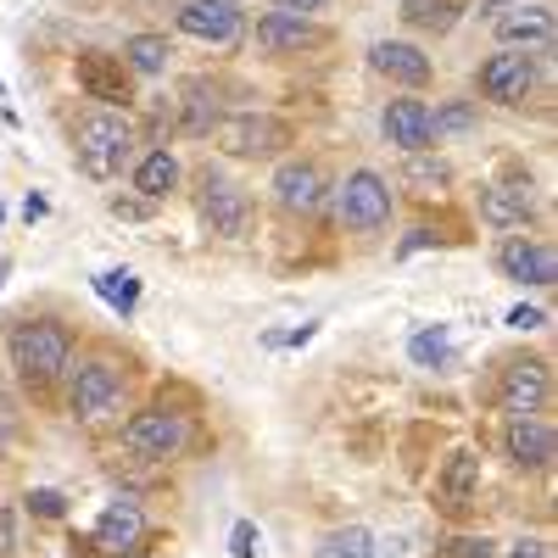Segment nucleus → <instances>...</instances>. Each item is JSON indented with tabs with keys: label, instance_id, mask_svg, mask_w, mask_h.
<instances>
[{
	"label": "nucleus",
	"instance_id": "8",
	"mask_svg": "<svg viewBox=\"0 0 558 558\" xmlns=\"http://www.w3.org/2000/svg\"><path fill=\"white\" fill-rule=\"evenodd\" d=\"M173 23H179V34H191L202 45H241V34H246L241 0H184Z\"/></svg>",
	"mask_w": 558,
	"mask_h": 558
},
{
	"label": "nucleus",
	"instance_id": "34",
	"mask_svg": "<svg viewBox=\"0 0 558 558\" xmlns=\"http://www.w3.org/2000/svg\"><path fill=\"white\" fill-rule=\"evenodd\" d=\"M151 207H157V202H146V196H140V202H134V196H112V213H118V218H151Z\"/></svg>",
	"mask_w": 558,
	"mask_h": 558
},
{
	"label": "nucleus",
	"instance_id": "21",
	"mask_svg": "<svg viewBox=\"0 0 558 558\" xmlns=\"http://www.w3.org/2000/svg\"><path fill=\"white\" fill-rule=\"evenodd\" d=\"M475 492H481V452H452L447 463H441V481H436V497H441V508H470L475 502Z\"/></svg>",
	"mask_w": 558,
	"mask_h": 558
},
{
	"label": "nucleus",
	"instance_id": "13",
	"mask_svg": "<svg viewBox=\"0 0 558 558\" xmlns=\"http://www.w3.org/2000/svg\"><path fill=\"white\" fill-rule=\"evenodd\" d=\"M380 129H386V140H391V146H397V151H408V157L430 151V140H436L430 107L418 101V96H397V101H386V112H380Z\"/></svg>",
	"mask_w": 558,
	"mask_h": 558
},
{
	"label": "nucleus",
	"instance_id": "26",
	"mask_svg": "<svg viewBox=\"0 0 558 558\" xmlns=\"http://www.w3.org/2000/svg\"><path fill=\"white\" fill-rule=\"evenodd\" d=\"M318 558H375V536H368L363 525H347L336 536H324Z\"/></svg>",
	"mask_w": 558,
	"mask_h": 558
},
{
	"label": "nucleus",
	"instance_id": "10",
	"mask_svg": "<svg viewBox=\"0 0 558 558\" xmlns=\"http://www.w3.org/2000/svg\"><path fill=\"white\" fill-rule=\"evenodd\" d=\"M536 89V57L525 51H497L481 62V96L497 101V107H520Z\"/></svg>",
	"mask_w": 558,
	"mask_h": 558
},
{
	"label": "nucleus",
	"instance_id": "15",
	"mask_svg": "<svg viewBox=\"0 0 558 558\" xmlns=\"http://www.w3.org/2000/svg\"><path fill=\"white\" fill-rule=\"evenodd\" d=\"M368 68H375L380 78H391V84H402V89H425L430 84V57L418 51V45H408V39H380V45H368Z\"/></svg>",
	"mask_w": 558,
	"mask_h": 558
},
{
	"label": "nucleus",
	"instance_id": "7",
	"mask_svg": "<svg viewBox=\"0 0 558 558\" xmlns=\"http://www.w3.org/2000/svg\"><path fill=\"white\" fill-rule=\"evenodd\" d=\"M547 391H553V380H547V363L542 357H508L502 368H497V408L502 413H542L547 408Z\"/></svg>",
	"mask_w": 558,
	"mask_h": 558
},
{
	"label": "nucleus",
	"instance_id": "14",
	"mask_svg": "<svg viewBox=\"0 0 558 558\" xmlns=\"http://www.w3.org/2000/svg\"><path fill=\"white\" fill-rule=\"evenodd\" d=\"M497 268L508 279H520V286H553L558 279V257L547 241H531V235H508L497 246Z\"/></svg>",
	"mask_w": 558,
	"mask_h": 558
},
{
	"label": "nucleus",
	"instance_id": "18",
	"mask_svg": "<svg viewBox=\"0 0 558 558\" xmlns=\"http://www.w3.org/2000/svg\"><path fill=\"white\" fill-rule=\"evenodd\" d=\"M481 218L492 223V229H520V223H531L536 218V191L531 184H486L481 191Z\"/></svg>",
	"mask_w": 558,
	"mask_h": 558
},
{
	"label": "nucleus",
	"instance_id": "17",
	"mask_svg": "<svg viewBox=\"0 0 558 558\" xmlns=\"http://www.w3.org/2000/svg\"><path fill=\"white\" fill-rule=\"evenodd\" d=\"M257 45L274 51V57H291V51H313V45H324V28L313 17L268 12V17H257Z\"/></svg>",
	"mask_w": 558,
	"mask_h": 558
},
{
	"label": "nucleus",
	"instance_id": "37",
	"mask_svg": "<svg viewBox=\"0 0 558 558\" xmlns=\"http://www.w3.org/2000/svg\"><path fill=\"white\" fill-rule=\"evenodd\" d=\"M252 553H257V525L241 520V525H235V558H252Z\"/></svg>",
	"mask_w": 558,
	"mask_h": 558
},
{
	"label": "nucleus",
	"instance_id": "3",
	"mask_svg": "<svg viewBox=\"0 0 558 558\" xmlns=\"http://www.w3.org/2000/svg\"><path fill=\"white\" fill-rule=\"evenodd\" d=\"M184 436H191V425H184V413H173V408H140L129 425H123V447H129L140 463H168V458H179Z\"/></svg>",
	"mask_w": 558,
	"mask_h": 558
},
{
	"label": "nucleus",
	"instance_id": "11",
	"mask_svg": "<svg viewBox=\"0 0 558 558\" xmlns=\"http://www.w3.org/2000/svg\"><path fill=\"white\" fill-rule=\"evenodd\" d=\"M202 223L213 229V235H223V241H241L252 229V196L241 191V184L207 173L202 179Z\"/></svg>",
	"mask_w": 558,
	"mask_h": 558
},
{
	"label": "nucleus",
	"instance_id": "9",
	"mask_svg": "<svg viewBox=\"0 0 558 558\" xmlns=\"http://www.w3.org/2000/svg\"><path fill=\"white\" fill-rule=\"evenodd\" d=\"M324 196H330V179H324L318 162L291 157V162L274 168V202L286 207L291 218H313V213L324 207Z\"/></svg>",
	"mask_w": 558,
	"mask_h": 558
},
{
	"label": "nucleus",
	"instance_id": "25",
	"mask_svg": "<svg viewBox=\"0 0 558 558\" xmlns=\"http://www.w3.org/2000/svg\"><path fill=\"white\" fill-rule=\"evenodd\" d=\"M213 123H218V101L207 96V84H191V89H184V118H179V129H184V134H213Z\"/></svg>",
	"mask_w": 558,
	"mask_h": 558
},
{
	"label": "nucleus",
	"instance_id": "30",
	"mask_svg": "<svg viewBox=\"0 0 558 558\" xmlns=\"http://www.w3.org/2000/svg\"><path fill=\"white\" fill-rule=\"evenodd\" d=\"M23 508H28V514H39V520H62L68 514V497L62 492H28Z\"/></svg>",
	"mask_w": 558,
	"mask_h": 558
},
{
	"label": "nucleus",
	"instance_id": "32",
	"mask_svg": "<svg viewBox=\"0 0 558 558\" xmlns=\"http://www.w3.org/2000/svg\"><path fill=\"white\" fill-rule=\"evenodd\" d=\"M23 536H17V508H0V558H17Z\"/></svg>",
	"mask_w": 558,
	"mask_h": 558
},
{
	"label": "nucleus",
	"instance_id": "24",
	"mask_svg": "<svg viewBox=\"0 0 558 558\" xmlns=\"http://www.w3.org/2000/svg\"><path fill=\"white\" fill-rule=\"evenodd\" d=\"M458 17H463V0H408L402 7V23L418 34H452Z\"/></svg>",
	"mask_w": 558,
	"mask_h": 558
},
{
	"label": "nucleus",
	"instance_id": "22",
	"mask_svg": "<svg viewBox=\"0 0 558 558\" xmlns=\"http://www.w3.org/2000/svg\"><path fill=\"white\" fill-rule=\"evenodd\" d=\"M134 191L146 196V202H162V196H173V191H179V157H173L168 146L146 151V157H140V168H134Z\"/></svg>",
	"mask_w": 558,
	"mask_h": 558
},
{
	"label": "nucleus",
	"instance_id": "6",
	"mask_svg": "<svg viewBox=\"0 0 558 558\" xmlns=\"http://www.w3.org/2000/svg\"><path fill=\"white\" fill-rule=\"evenodd\" d=\"M341 223L357 229V235H375V229L391 223V184L375 168H357L341 184Z\"/></svg>",
	"mask_w": 558,
	"mask_h": 558
},
{
	"label": "nucleus",
	"instance_id": "16",
	"mask_svg": "<svg viewBox=\"0 0 558 558\" xmlns=\"http://www.w3.org/2000/svg\"><path fill=\"white\" fill-rule=\"evenodd\" d=\"M502 447L514 458V470H547L553 463V425L542 413H520V418H508Z\"/></svg>",
	"mask_w": 558,
	"mask_h": 558
},
{
	"label": "nucleus",
	"instance_id": "40",
	"mask_svg": "<svg viewBox=\"0 0 558 558\" xmlns=\"http://www.w3.org/2000/svg\"><path fill=\"white\" fill-rule=\"evenodd\" d=\"M497 7H502V0H486V7H481V12H497Z\"/></svg>",
	"mask_w": 558,
	"mask_h": 558
},
{
	"label": "nucleus",
	"instance_id": "19",
	"mask_svg": "<svg viewBox=\"0 0 558 558\" xmlns=\"http://www.w3.org/2000/svg\"><path fill=\"white\" fill-rule=\"evenodd\" d=\"M497 39L502 51H542V45H553V12L547 7H514L497 17Z\"/></svg>",
	"mask_w": 558,
	"mask_h": 558
},
{
	"label": "nucleus",
	"instance_id": "29",
	"mask_svg": "<svg viewBox=\"0 0 558 558\" xmlns=\"http://www.w3.org/2000/svg\"><path fill=\"white\" fill-rule=\"evenodd\" d=\"M430 123H436V134H458V129H475V107H470V101H452V107L430 112Z\"/></svg>",
	"mask_w": 558,
	"mask_h": 558
},
{
	"label": "nucleus",
	"instance_id": "35",
	"mask_svg": "<svg viewBox=\"0 0 558 558\" xmlns=\"http://www.w3.org/2000/svg\"><path fill=\"white\" fill-rule=\"evenodd\" d=\"M324 7H330V0H274V12H291V17H313Z\"/></svg>",
	"mask_w": 558,
	"mask_h": 558
},
{
	"label": "nucleus",
	"instance_id": "20",
	"mask_svg": "<svg viewBox=\"0 0 558 558\" xmlns=\"http://www.w3.org/2000/svg\"><path fill=\"white\" fill-rule=\"evenodd\" d=\"M78 89H89L96 101H129V68L123 57H107V51H84L78 57Z\"/></svg>",
	"mask_w": 558,
	"mask_h": 558
},
{
	"label": "nucleus",
	"instance_id": "31",
	"mask_svg": "<svg viewBox=\"0 0 558 558\" xmlns=\"http://www.w3.org/2000/svg\"><path fill=\"white\" fill-rule=\"evenodd\" d=\"M17 436H23V413H17V402L7 391H0V452H7Z\"/></svg>",
	"mask_w": 558,
	"mask_h": 558
},
{
	"label": "nucleus",
	"instance_id": "39",
	"mask_svg": "<svg viewBox=\"0 0 558 558\" xmlns=\"http://www.w3.org/2000/svg\"><path fill=\"white\" fill-rule=\"evenodd\" d=\"M23 218H28V223L45 218V196H28V202H23Z\"/></svg>",
	"mask_w": 558,
	"mask_h": 558
},
{
	"label": "nucleus",
	"instance_id": "38",
	"mask_svg": "<svg viewBox=\"0 0 558 558\" xmlns=\"http://www.w3.org/2000/svg\"><path fill=\"white\" fill-rule=\"evenodd\" d=\"M508 558H547V542H514Z\"/></svg>",
	"mask_w": 558,
	"mask_h": 558
},
{
	"label": "nucleus",
	"instance_id": "36",
	"mask_svg": "<svg viewBox=\"0 0 558 558\" xmlns=\"http://www.w3.org/2000/svg\"><path fill=\"white\" fill-rule=\"evenodd\" d=\"M508 324H514V330H542L547 313L542 307H514V313H508Z\"/></svg>",
	"mask_w": 558,
	"mask_h": 558
},
{
	"label": "nucleus",
	"instance_id": "12",
	"mask_svg": "<svg viewBox=\"0 0 558 558\" xmlns=\"http://www.w3.org/2000/svg\"><path fill=\"white\" fill-rule=\"evenodd\" d=\"M96 547L101 553H112V558H134L140 547H146V536H151V525H146V508H140L134 497H118V502H107L101 508V520H96Z\"/></svg>",
	"mask_w": 558,
	"mask_h": 558
},
{
	"label": "nucleus",
	"instance_id": "2",
	"mask_svg": "<svg viewBox=\"0 0 558 558\" xmlns=\"http://www.w3.org/2000/svg\"><path fill=\"white\" fill-rule=\"evenodd\" d=\"M7 352H12L17 380L51 386L68 368V357H73V336H68V324H57V318H23L12 330V341H7Z\"/></svg>",
	"mask_w": 558,
	"mask_h": 558
},
{
	"label": "nucleus",
	"instance_id": "5",
	"mask_svg": "<svg viewBox=\"0 0 558 558\" xmlns=\"http://www.w3.org/2000/svg\"><path fill=\"white\" fill-rule=\"evenodd\" d=\"M213 140L229 157H274L279 146H291V129L268 112H235L213 123Z\"/></svg>",
	"mask_w": 558,
	"mask_h": 558
},
{
	"label": "nucleus",
	"instance_id": "23",
	"mask_svg": "<svg viewBox=\"0 0 558 558\" xmlns=\"http://www.w3.org/2000/svg\"><path fill=\"white\" fill-rule=\"evenodd\" d=\"M168 57H173L168 34H129V39H123V68H129V73H140V78L162 73V68H168Z\"/></svg>",
	"mask_w": 558,
	"mask_h": 558
},
{
	"label": "nucleus",
	"instance_id": "4",
	"mask_svg": "<svg viewBox=\"0 0 558 558\" xmlns=\"http://www.w3.org/2000/svg\"><path fill=\"white\" fill-rule=\"evenodd\" d=\"M73 413L84 418V425H101V418L123 402V368L112 357H84L73 368V391H68Z\"/></svg>",
	"mask_w": 558,
	"mask_h": 558
},
{
	"label": "nucleus",
	"instance_id": "1",
	"mask_svg": "<svg viewBox=\"0 0 558 558\" xmlns=\"http://www.w3.org/2000/svg\"><path fill=\"white\" fill-rule=\"evenodd\" d=\"M134 140H140V134H134V118H129V112L96 107V112H84L78 129H73V157H78V168H84L89 179H112V173L129 162Z\"/></svg>",
	"mask_w": 558,
	"mask_h": 558
},
{
	"label": "nucleus",
	"instance_id": "33",
	"mask_svg": "<svg viewBox=\"0 0 558 558\" xmlns=\"http://www.w3.org/2000/svg\"><path fill=\"white\" fill-rule=\"evenodd\" d=\"M441 558H492V542L486 536H458L441 547Z\"/></svg>",
	"mask_w": 558,
	"mask_h": 558
},
{
	"label": "nucleus",
	"instance_id": "27",
	"mask_svg": "<svg viewBox=\"0 0 558 558\" xmlns=\"http://www.w3.org/2000/svg\"><path fill=\"white\" fill-rule=\"evenodd\" d=\"M408 352H413V363L436 368V363H447V357H452V341H447V330L436 324V330H418V336L408 341Z\"/></svg>",
	"mask_w": 558,
	"mask_h": 558
},
{
	"label": "nucleus",
	"instance_id": "28",
	"mask_svg": "<svg viewBox=\"0 0 558 558\" xmlns=\"http://www.w3.org/2000/svg\"><path fill=\"white\" fill-rule=\"evenodd\" d=\"M96 291H101V296H107L118 313H129V307H134V296H140V286H134V274H129V268L101 274V279H96Z\"/></svg>",
	"mask_w": 558,
	"mask_h": 558
}]
</instances>
